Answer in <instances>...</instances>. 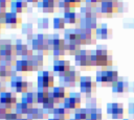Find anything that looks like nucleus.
Returning a JSON list of instances; mask_svg holds the SVG:
<instances>
[{
    "mask_svg": "<svg viewBox=\"0 0 134 120\" xmlns=\"http://www.w3.org/2000/svg\"><path fill=\"white\" fill-rule=\"evenodd\" d=\"M76 65L81 66L83 69H90L93 66H96V56L95 50H81L74 56Z\"/></svg>",
    "mask_w": 134,
    "mask_h": 120,
    "instance_id": "1",
    "label": "nucleus"
},
{
    "mask_svg": "<svg viewBox=\"0 0 134 120\" xmlns=\"http://www.w3.org/2000/svg\"><path fill=\"white\" fill-rule=\"evenodd\" d=\"M48 39L49 35L48 34H43V33H39L36 35V39H34L32 41H28V43L30 44L31 50H36L41 55H48L49 54V47H48Z\"/></svg>",
    "mask_w": 134,
    "mask_h": 120,
    "instance_id": "2",
    "label": "nucleus"
},
{
    "mask_svg": "<svg viewBox=\"0 0 134 120\" xmlns=\"http://www.w3.org/2000/svg\"><path fill=\"white\" fill-rule=\"evenodd\" d=\"M96 81L100 82L103 87H113L118 81V73L116 71L107 70V67L96 73Z\"/></svg>",
    "mask_w": 134,
    "mask_h": 120,
    "instance_id": "3",
    "label": "nucleus"
},
{
    "mask_svg": "<svg viewBox=\"0 0 134 120\" xmlns=\"http://www.w3.org/2000/svg\"><path fill=\"white\" fill-rule=\"evenodd\" d=\"M106 46H97L95 50V56H96V66H100L102 68L110 67L112 66V52L109 51Z\"/></svg>",
    "mask_w": 134,
    "mask_h": 120,
    "instance_id": "4",
    "label": "nucleus"
},
{
    "mask_svg": "<svg viewBox=\"0 0 134 120\" xmlns=\"http://www.w3.org/2000/svg\"><path fill=\"white\" fill-rule=\"evenodd\" d=\"M75 32L80 35L81 45H95L96 44V31L87 28H75Z\"/></svg>",
    "mask_w": 134,
    "mask_h": 120,
    "instance_id": "5",
    "label": "nucleus"
},
{
    "mask_svg": "<svg viewBox=\"0 0 134 120\" xmlns=\"http://www.w3.org/2000/svg\"><path fill=\"white\" fill-rule=\"evenodd\" d=\"M54 77L50 71H39L37 86L39 89H53Z\"/></svg>",
    "mask_w": 134,
    "mask_h": 120,
    "instance_id": "6",
    "label": "nucleus"
},
{
    "mask_svg": "<svg viewBox=\"0 0 134 120\" xmlns=\"http://www.w3.org/2000/svg\"><path fill=\"white\" fill-rule=\"evenodd\" d=\"M81 75L79 71H74V70H70L66 75L59 77L60 78V83L62 87L64 88H72L75 87L76 82L81 80Z\"/></svg>",
    "mask_w": 134,
    "mask_h": 120,
    "instance_id": "7",
    "label": "nucleus"
},
{
    "mask_svg": "<svg viewBox=\"0 0 134 120\" xmlns=\"http://www.w3.org/2000/svg\"><path fill=\"white\" fill-rule=\"evenodd\" d=\"M80 88L81 92L85 94L88 97H91V94H93L96 90V82L92 80L90 76H83L80 80Z\"/></svg>",
    "mask_w": 134,
    "mask_h": 120,
    "instance_id": "8",
    "label": "nucleus"
},
{
    "mask_svg": "<svg viewBox=\"0 0 134 120\" xmlns=\"http://www.w3.org/2000/svg\"><path fill=\"white\" fill-rule=\"evenodd\" d=\"M10 81V87L16 91V93H26L28 92V81L23 78V76H14L12 77Z\"/></svg>",
    "mask_w": 134,
    "mask_h": 120,
    "instance_id": "9",
    "label": "nucleus"
},
{
    "mask_svg": "<svg viewBox=\"0 0 134 120\" xmlns=\"http://www.w3.org/2000/svg\"><path fill=\"white\" fill-rule=\"evenodd\" d=\"M81 102H82V98H81V94L79 93H70L68 97L65 98L63 104L64 107L67 110H77L81 107Z\"/></svg>",
    "mask_w": 134,
    "mask_h": 120,
    "instance_id": "10",
    "label": "nucleus"
},
{
    "mask_svg": "<svg viewBox=\"0 0 134 120\" xmlns=\"http://www.w3.org/2000/svg\"><path fill=\"white\" fill-rule=\"evenodd\" d=\"M0 102L4 104L7 109L13 110L15 109L16 104L18 103L17 101V94L15 92H3L0 94Z\"/></svg>",
    "mask_w": 134,
    "mask_h": 120,
    "instance_id": "11",
    "label": "nucleus"
},
{
    "mask_svg": "<svg viewBox=\"0 0 134 120\" xmlns=\"http://www.w3.org/2000/svg\"><path fill=\"white\" fill-rule=\"evenodd\" d=\"M70 70H71V66L69 61H64V59L53 61V71L58 73L59 77L66 75Z\"/></svg>",
    "mask_w": 134,
    "mask_h": 120,
    "instance_id": "12",
    "label": "nucleus"
},
{
    "mask_svg": "<svg viewBox=\"0 0 134 120\" xmlns=\"http://www.w3.org/2000/svg\"><path fill=\"white\" fill-rule=\"evenodd\" d=\"M67 88H64L62 86L60 87H53L52 91H51V95H52V98L55 102V104H59V103H63L65 98L69 96V92L66 90Z\"/></svg>",
    "mask_w": 134,
    "mask_h": 120,
    "instance_id": "13",
    "label": "nucleus"
},
{
    "mask_svg": "<svg viewBox=\"0 0 134 120\" xmlns=\"http://www.w3.org/2000/svg\"><path fill=\"white\" fill-rule=\"evenodd\" d=\"M5 24L8 28H18L22 25V18L15 13H6L5 14Z\"/></svg>",
    "mask_w": 134,
    "mask_h": 120,
    "instance_id": "14",
    "label": "nucleus"
},
{
    "mask_svg": "<svg viewBox=\"0 0 134 120\" xmlns=\"http://www.w3.org/2000/svg\"><path fill=\"white\" fill-rule=\"evenodd\" d=\"M108 114L111 115L113 119H120L124 116V107L121 103H110L107 106Z\"/></svg>",
    "mask_w": 134,
    "mask_h": 120,
    "instance_id": "15",
    "label": "nucleus"
},
{
    "mask_svg": "<svg viewBox=\"0 0 134 120\" xmlns=\"http://www.w3.org/2000/svg\"><path fill=\"white\" fill-rule=\"evenodd\" d=\"M21 102L27 104L29 107L36 106L37 104H39L38 103V94H37V92L28 91L26 93H23L22 97H21Z\"/></svg>",
    "mask_w": 134,
    "mask_h": 120,
    "instance_id": "16",
    "label": "nucleus"
},
{
    "mask_svg": "<svg viewBox=\"0 0 134 120\" xmlns=\"http://www.w3.org/2000/svg\"><path fill=\"white\" fill-rule=\"evenodd\" d=\"M14 76H17V71H14L9 66L0 64V79L2 81L10 80Z\"/></svg>",
    "mask_w": 134,
    "mask_h": 120,
    "instance_id": "17",
    "label": "nucleus"
},
{
    "mask_svg": "<svg viewBox=\"0 0 134 120\" xmlns=\"http://www.w3.org/2000/svg\"><path fill=\"white\" fill-rule=\"evenodd\" d=\"M70 114H71V113H70V110L65 109L64 106H63V107L57 106V107H54V110L52 111L53 118H54V119H58V120H69Z\"/></svg>",
    "mask_w": 134,
    "mask_h": 120,
    "instance_id": "18",
    "label": "nucleus"
},
{
    "mask_svg": "<svg viewBox=\"0 0 134 120\" xmlns=\"http://www.w3.org/2000/svg\"><path fill=\"white\" fill-rule=\"evenodd\" d=\"M77 28H87V29L96 30V28H97L96 18H85V17H83L81 22L77 24Z\"/></svg>",
    "mask_w": 134,
    "mask_h": 120,
    "instance_id": "19",
    "label": "nucleus"
},
{
    "mask_svg": "<svg viewBox=\"0 0 134 120\" xmlns=\"http://www.w3.org/2000/svg\"><path fill=\"white\" fill-rule=\"evenodd\" d=\"M27 1L26 0H13L12 4H10V9L12 13L15 14H21L23 13L26 8H27Z\"/></svg>",
    "mask_w": 134,
    "mask_h": 120,
    "instance_id": "20",
    "label": "nucleus"
},
{
    "mask_svg": "<svg viewBox=\"0 0 134 120\" xmlns=\"http://www.w3.org/2000/svg\"><path fill=\"white\" fill-rule=\"evenodd\" d=\"M96 38L97 39H102V40H108L111 38L112 35V31L111 29H109L107 27L106 24H102L99 25V27L96 28Z\"/></svg>",
    "mask_w": 134,
    "mask_h": 120,
    "instance_id": "21",
    "label": "nucleus"
},
{
    "mask_svg": "<svg viewBox=\"0 0 134 120\" xmlns=\"http://www.w3.org/2000/svg\"><path fill=\"white\" fill-rule=\"evenodd\" d=\"M87 119L86 120H102V110L100 109H86Z\"/></svg>",
    "mask_w": 134,
    "mask_h": 120,
    "instance_id": "22",
    "label": "nucleus"
},
{
    "mask_svg": "<svg viewBox=\"0 0 134 120\" xmlns=\"http://www.w3.org/2000/svg\"><path fill=\"white\" fill-rule=\"evenodd\" d=\"M49 89H39L37 91L38 94V103L39 104H43L44 102H46L49 99Z\"/></svg>",
    "mask_w": 134,
    "mask_h": 120,
    "instance_id": "23",
    "label": "nucleus"
},
{
    "mask_svg": "<svg viewBox=\"0 0 134 120\" xmlns=\"http://www.w3.org/2000/svg\"><path fill=\"white\" fill-rule=\"evenodd\" d=\"M42 10L46 14H52L54 11V8L58 6L57 3L49 0H42Z\"/></svg>",
    "mask_w": 134,
    "mask_h": 120,
    "instance_id": "24",
    "label": "nucleus"
},
{
    "mask_svg": "<svg viewBox=\"0 0 134 120\" xmlns=\"http://www.w3.org/2000/svg\"><path fill=\"white\" fill-rule=\"evenodd\" d=\"M16 51H17V55L18 56H22L23 57L28 53L29 48H28V46L26 44H23L20 40H18L17 43H16Z\"/></svg>",
    "mask_w": 134,
    "mask_h": 120,
    "instance_id": "25",
    "label": "nucleus"
},
{
    "mask_svg": "<svg viewBox=\"0 0 134 120\" xmlns=\"http://www.w3.org/2000/svg\"><path fill=\"white\" fill-rule=\"evenodd\" d=\"M30 107L27 105V104H25V103H23V102H18L17 104H16V106H15V112L17 113V115L19 116V118H23V116L24 115H27V112H28V110H29Z\"/></svg>",
    "mask_w": 134,
    "mask_h": 120,
    "instance_id": "26",
    "label": "nucleus"
},
{
    "mask_svg": "<svg viewBox=\"0 0 134 120\" xmlns=\"http://www.w3.org/2000/svg\"><path fill=\"white\" fill-rule=\"evenodd\" d=\"M16 71L17 72H29V69H28V62L25 61V59H18L17 63H16Z\"/></svg>",
    "mask_w": 134,
    "mask_h": 120,
    "instance_id": "27",
    "label": "nucleus"
},
{
    "mask_svg": "<svg viewBox=\"0 0 134 120\" xmlns=\"http://www.w3.org/2000/svg\"><path fill=\"white\" fill-rule=\"evenodd\" d=\"M65 50H66V52H68L70 55L75 56L82 49H81V46H79V45H75V44H68V43H66Z\"/></svg>",
    "mask_w": 134,
    "mask_h": 120,
    "instance_id": "28",
    "label": "nucleus"
},
{
    "mask_svg": "<svg viewBox=\"0 0 134 120\" xmlns=\"http://www.w3.org/2000/svg\"><path fill=\"white\" fill-rule=\"evenodd\" d=\"M64 20H65V22L69 23V24H76V21H77V14H75L74 11L65 13V14H64Z\"/></svg>",
    "mask_w": 134,
    "mask_h": 120,
    "instance_id": "29",
    "label": "nucleus"
},
{
    "mask_svg": "<svg viewBox=\"0 0 134 120\" xmlns=\"http://www.w3.org/2000/svg\"><path fill=\"white\" fill-rule=\"evenodd\" d=\"M87 119V111L86 109H77L74 110V117L72 120H86Z\"/></svg>",
    "mask_w": 134,
    "mask_h": 120,
    "instance_id": "30",
    "label": "nucleus"
},
{
    "mask_svg": "<svg viewBox=\"0 0 134 120\" xmlns=\"http://www.w3.org/2000/svg\"><path fill=\"white\" fill-rule=\"evenodd\" d=\"M112 88H113V92H116V93H122L127 91V85L122 80H118Z\"/></svg>",
    "mask_w": 134,
    "mask_h": 120,
    "instance_id": "31",
    "label": "nucleus"
},
{
    "mask_svg": "<svg viewBox=\"0 0 134 120\" xmlns=\"http://www.w3.org/2000/svg\"><path fill=\"white\" fill-rule=\"evenodd\" d=\"M38 113H39V107L38 106H32L28 110L26 118L30 120H38Z\"/></svg>",
    "mask_w": 134,
    "mask_h": 120,
    "instance_id": "32",
    "label": "nucleus"
},
{
    "mask_svg": "<svg viewBox=\"0 0 134 120\" xmlns=\"http://www.w3.org/2000/svg\"><path fill=\"white\" fill-rule=\"evenodd\" d=\"M22 33L25 35L34 34V26L31 23H24L22 25Z\"/></svg>",
    "mask_w": 134,
    "mask_h": 120,
    "instance_id": "33",
    "label": "nucleus"
},
{
    "mask_svg": "<svg viewBox=\"0 0 134 120\" xmlns=\"http://www.w3.org/2000/svg\"><path fill=\"white\" fill-rule=\"evenodd\" d=\"M65 20L64 18H54L53 19V28L54 29H64L65 28Z\"/></svg>",
    "mask_w": 134,
    "mask_h": 120,
    "instance_id": "34",
    "label": "nucleus"
},
{
    "mask_svg": "<svg viewBox=\"0 0 134 120\" xmlns=\"http://www.w3.org/2000/svg\"><path fill=\"white\" fill-rule=\"evenodd\" d=\"M12 111H13V110L7 109L4 104H2V103L0 102V120H5L6 116H7Z\"/></svg>",
    "mask_w": 134,
    "mask_h": 120,
    "instance_id": "35",
    "label": "nucleus"
},
{
    "mask_svg": "<svg viewBox=\"0 0 134 120\" xmlns=\"http://www.w3.org/2000/svg\"><path fill=\"white\" fill-rule=\"evenodd\" d=\"M13 0H0V14H5L7 6H10Z\"/></svg>",
    "mask_w": 134,
    "mask_h": 120,
    "instance_id": "36",
    "label": "nucleus"
},
{
    "mask_svg": "<svg viewBox=\"0 0 134 120\" xmlns=\"http://www.w3.org/2000/svg\"><path fill=\"white\" fill-rule=\"evenodd\" d=\"M49 27V20L47 18H42L38 20V28L39 29H47Z\"/></svg>",
    "mask_w": 134,
    "mask_h": 120,
    "instance_id": "37",
    "label": "nucleus"
},
{
    "mask_svg": "<svg viewBox=\"0 0 134 120\" xmlns=\"http://www.w3.org/2000/svg\"><path fill=\"white\" fill-rule=\"evenodd\" d=\"M66 50H53L52 51V57L53 61H60L63 58V56L65 55Z\"/></svg>",
    "mask_w": 134,
    "mask_h": 120,
    "instance_id": "38",
    "label": "nucleus"
},
{
    "mask_svg": "<svg viewBox=\"0 0 134 120\" xmlns=\"http://www.w3.org/2000/svg\"><path fill=\"white\" fill-rule=\"evenodd\" d=\"M48 114L49 111L44 110L43 107H39V113H38V120H43V119H48Z\"/></svg>",
    "mask_w": 134,
    "mask_h": 120,
    "instance_id": "39",
    "label": "nucleus"
},
{
    "mask_svg": "<svg viewBox=\"0 0 134 120\" xmlns=\"http://www.w3.org/2000/svg\"><path fill=\"white\" fill-rule=\"evenodd\" d=\"M19 119V116L17 115V113L16 112H10L7 116H6V118H5V120H18Z\"/></svg>",
    "mask_w": 134,
    "mask_h": 120,
    "instance_id": "40",
    "label": "nucleus"
},
{
    "mask_svg": "<svg viewBox=\"0 0 134 120\" xmlns=\"http://www.w3.org/2000/svg\"><path fill=\"white\" fill-rule=\"evenodd\" d=\"M6 91V86H5V81L0 80V94Z\"/></svg>",
    "mask_w": 134,
    "mask_h": 120,
    "instance_id": "41",
    "label": "nucleus"
},
{
    "mask_svg": "<svg viewBox=\"0 0 134 120\" xmlns=\"http://www.w3.org/2000/svg\"><path fill=\"white\" fill-rule=\"evenodd\" d=\"M28 3H38L39 0H26Z\"/></svg>",
    "mask_w": 134,
    "mask_h": 120,
    "instance_id": "42",
    "label": "nucleus"
},
{
    "mask_svg": "<svg viewBox=\"0 0 134 120\" xmlns=\"http://www.w3.org/2000/svg\"><path fill=\"white\" fill-rule=\"evenodd\" d=\"M49 1H53L54 3H57L58 5H59V2H60V0H49Z\"/></svg>",
    "mask_w": 134,
    "mask_h": 120,
    "instance_id": "43",
    "label": "nucleus"
},
{
    "mask_svg": "<svg viewBox=\"0 0 134 120\" xmlns=\"http://www.w3.org/2000/svg\"><path fill=\"white\" fill-rule=\"evenodd\" d=\"M18 120H30V119H28V118H19Z\"/></svg>",
    "mask_w": 134,
    "mask_h": 120,
    "instance_id": "44",
    "label": "nucleus"
},
{
    "mask_svg": "<svg viewBox=\"0 0 134 120\" xmlns=\"http://www.w3.org/2000/svg\"><path fill=\"white\" fill-rule=\"evenodd\" d=\"M132 109H133V114H134V104H132Z\"/></svg>",
    "mask_w": 134,
    "mask_h": 120,
    "instance_id": "45",
    "label": "nucleus"
},
{
    "mask_svg": "<svg viewBox=\"0 0 134 120\" xmlns=\"http://www.w3.org/2000/svg\"><path fill=\"white\" fill-rule=\"evenodd\" d=\"M48 120H58V119H54V118H50V119H48Z\"/></svg>",
    "mask_w": 134,
    "mask_h": 120,
    "instance_id": "46",
    "label": "nucleus"
},
{
    "mask_svg": "<svg viewBox=\"0 0 134 120\" xmlns=\"http://www.w3.org/2000/svg\"><path fill=\"white\" fill-rule=\"evenodd\" d=\"M0 51H1V46H0ZM0 59H1V56H0Z\"/></svg>",
    "mask_w": 134,
    "mask_h": 120,
    "instance_id": "47",
    "label": "nucleus"
},
{
    "mask_svg": "<svg viewBox=\"0 0 134 120\" xmlns=\"http://www.w3.org/2000/svg\"><path fill=\"white\" fill-rule=\"evenodd\" d=\"M0 32H1V29H0Z\"/></svg>",
    "mask_w": 134,
    "mask_h": 120,
    "instance_id": "48",
    "label": "nucleus"
}]
</instances>
